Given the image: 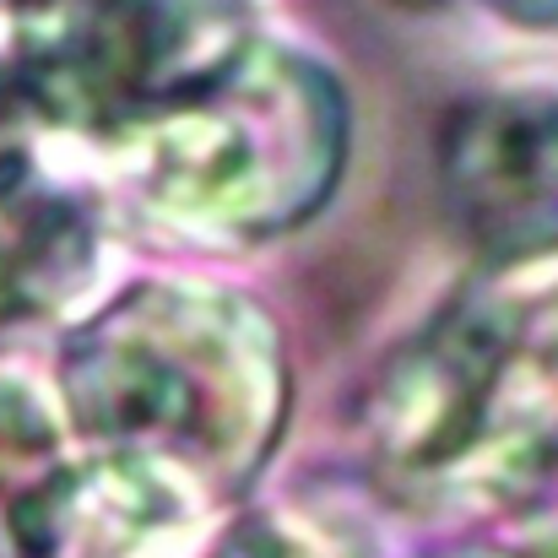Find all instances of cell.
<instances>
[{"mask_svg": "<svg viewBox=\"0 0 558 558\" xmlns=\"http://www.w3.org/2000/svg\"><path fill=\"white\" fill-rule=\"evenodd\" d=\"M60 401L104 456L147 461L211 499L266 466L288 417V364L250 299L142 282L65 342Z\"/></svg>", "mask_w": 558, "mask_h": 558, "instance_id": "1", "label": "cell"}, {"mask_svg": "<svg viewBox=\"0 0 558 558\" xmlns=\"http://www.w3.org/2000/svg\"><path fill=\"white\" fill-rule=\"evenodd\" d=\"M131 195L195 239H271L315 217L348 158L331 71L288 44H250L201 93L120 136Z\"/></svg>", "mask_w": 558, "mask_h": 558, "instance_id": "3", "label": "cell"}, {"mask_svg": "<svg viewBox=\"0 0 558 558\" xmlns=\"http://www.w3.org/2000/svg\"><path fill=\"white\" fill-rule=\"evenodd\" d=\"M206 558H326L293 521L282 515H244L239 526H228Z\"/></svg>", "mask_w": 558, "mask_h": 558, "instance_id": "9", "label": "cell"}, {"mask_svg": "<svg viewBox=\"0 0 558 558\" xmlns=\"http://www.w3.org/2000/svg\"><path fill=\"white\" fill-rule=\"evenodd\" d=\"M494 11H505L510 22H526V27H554L558 22V0H488Z\"/></svg>", "mask_w": 558, "mask_h": 558, "instance_id": "10", "label": "cell"}, {"mask_svg": "<svg viewBox=\"0 0 558 558\" xmlns=\"http://www.w3.org/2000/svg\"><path fill=\"white\" fill-rule=\"evenodd\" d=\"M374 472L428 510H510L558 477V282L477 288L364 401Z\"/></svg>", "mask_w": 558, "mask_h": 558, "instance_id": "2", "label": "cell"}, {"mask_svg": "<svg viewBox=\"0 0 558 558\" xmlns=\"http://www.w3.org/2000/svg\"><path fill=\"white\" fill-rule=\"evenodd\" d=\"M60 466V417L38 385L0 374V532L11 537L16 505Z\"/></svg>", "mask_w": 558, "mask_h": 558, "instance_id": "7", "label": "cell"}, {"mask_svg": "<svg viewBox=\"0 0 558 558\" xmlns=\"http://www.w3.org/2000/svg\"><path fill=\"white\" fill-rule=\"evenodd\" d=\"M38 125L44 114L33 109L11 54H0V201L38 180Z\"/></svg>", "mask_w": 558, "mask_h": 558, "instance_id": "8", "label": "cell"}, {"mask_svg": "<svg viewBox=\"0 0 558 558\" xmlns=\"http://www.w3.org/2000/svg\"><path fill=\"white\" fill-rule=\"evenodd\" d=\"M98 260V228L82 195L27 180L0 201V320L49 315Z\"/></svg>", "mask_w": 558, "mask_h": 558, "instance_id": "6", "label": "cell"}, {"mask_svg": "<svg viewBox=\"0 0 558 558\" xmlns=\"http://www.w3.org/2000/svg\"><path fill=\"white\" fill-rule=\"evenodd\" d=\"M439 185L483 260L532 266L558 255V98L510 87L461 104L439 142Z\"/></svg>", "mask_w": 558, "mask_h": 558, "instance_id": "5", "label": "cell"}, {"mask_svg": "<svg viewBox=\"0 0 558 558\" xmlns=\"http://www.w3.org/2000/svg\"><path fill=\"white\" fill-rule=\"evenodd\" d=\"M11 65L44 114L87 136H131L233 65L250 0H5Z\"/></svg>", "mask_w": 558, "mask_h": 558, "instance_id": "4", "label": "cell"}, {"mask_svg": "<svg viewBox=\"0 0 558 558\" xmlns=\"http://www.w3.org/2000/svg\"><path fill=\"white\" fill-rule=\"evenodd\" d=\"M0 558H16V554H11V537H5V532H0Z\"/></svg>", "mask_w": 558, "mask_h": 558, "instance_id": "11", "label": "cell"}]
</instances>
